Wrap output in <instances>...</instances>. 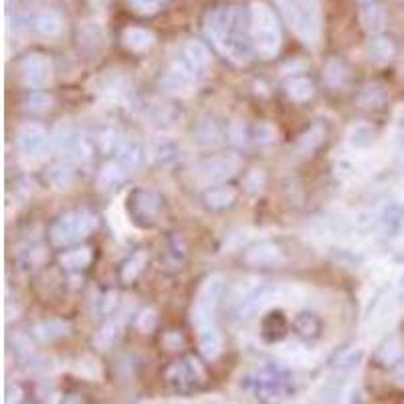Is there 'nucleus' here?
<instances>
[{"label":"nucleus","mask_w":404,"mask_h":404,"mask_svg":"<svg viewBox=\"0 0 404 404\" xmlns=\"http://www.w3.org/2000/svg\"><path fill=\"white\" fill-rule=\"evenodd\" d=\"M206 35L233 61L243 63L251 57V14L238 6L218 9L206 19Z\"/></svg>","instance_id":"f257e3e1"},{"label":"nucleus","mask_w":404,"mask_h":404,"mask_svg":"<svg viewBox=\"0 0 404 404\" xmlns=\"http://www.w3.org/2000/svg\"><path fill=\"white\" fill-rule=\"evenodd\" d=\"M251 36L257 53L271 59L281 47V29L277 24L273 11L265 2H253L251 9Z\"/></svg>","instance_id":"f03ea898"},{"label":"nucleus","mask_w":404,"mask_h":404,"mask_svg":"<svg viewBox=\"0 0 404 404\" xmlns=\"http://www.w3.org/2000/svg\"><path fill=\"white\" fill-rule=\"evenodd\" d=\"M281 4L296 35L303 43L315 45L321 36L320 0H281Z\"/></svg>","instance_id":"7ed1b4c3"},{"label":"nucleus","mask_w":404,"mask_h":404,"mask_svg":"<svg viewBox=\"0 0 404 404\" xmlns=\"http://www.w3.org/2000/svg\"><path fill=\"white\" fill-rule=\"evenodd\" d=\"M97 228V218L91 213H71L59 218L51 228V238L55 245H69L89 237Z\"/></svg>","instance_id":"20e7f679"},{"label":"nucleus","mask_w":404,"mask_h":404,"mask_svg":"<svg viewBox=\"0 0 404 404\" xmlns=\"http://www.w3.org/2000/svg\"><path fill=\"white\" fill-rule=\"evenodd\" d=\"M226 291V283L221 277H213L202 286L198 299L192 308V321L198 330L211 328L214 320V309L223 301Z\"/></svg>","instance_id":"39448f33"},{"label":"nucleus","mask_w":404,"mask_h":404,"mask_svg":"<svg viewBox=\"0 0 404 404\" xmlns=\"http://www.w3.org/2000/svg\"><path fill=\"white\" fill-rule=\"evenodd\" d=\"M162 198L152 191H133L128 196V213L131 214V221L142 226H152L158 223L162 214Z\"/></svg>","instance_id":"423d86ee"},{"label":"nucleus","mask_w":404,"mask_h":404,"mask_svg":"<svg viewBox=\"0 0 404 404\" xmlns=\"http://www.w3.org/2000/svg\"><path fill=\"white\" fill-rule=\"evenodd\" d=\"M249 380V386L253 393L261 398H281L289 388V376L281 368H265L257 374H253Z\"/></svg>","instance_id":"0eeeda50"},{"label":"nucleus","mask_w":404,"mask_h":404,"mask_svg":"<svg viewBox=\"0 0 404 404\" xmlns=\"http://www.w3.org/2000/svg\"><path fill=\"white\" fill-rule=\"evenodd\" d=\"M166 380L176 390H191L194 384L202 380V370L194 360L176 362L166 370Z\"/></svg>","instance_id":"6e6552de"},{"label":"nucleus","mask_w":404,"mask_h":404,"mask_svg":"<svg viewBox=\"0 0 404 404\" xmlns=\"http://www.w3.org/2000/svg\"><path fill=\"white\" fill-rule=\"evenodd\" d=\"M49 136L43 126L39 123H24L23 128L19 130L16 136V143H19V150L24 156H39L45 152L47 148Z\"/></svg>","instance_id":"1a4fd4ad"},{"label":"nucleus","mask_w":404,"mask_h":404,"mask_svg":"<svg viewBox=\"0 0 404 404\" xmlns=\"http://www.w3.org/2000/svg\"><path fill=\"white\" fill-rule=\"evenodd\" d=\"M196 75H198V73L194 71L186 61L178 59L168 69L166 75H164L162 87H164L166 91H170V94H184V91H188L192 87Z\"/></svg>","instance_id":"9d476101"},{"label":"nucleus","mask_w":404,"mask_h":404,"mask_svg":"<svg viewBox=\"0 0 404 404\" xmlns=\"http://www.w3.org/2000/svg\"><path fill=\"white\" fill-rule=\"evenodd\" d=\"M21 71H23L24 84L29 87H43L49 84L53 75V65L43 55H29L21 65Z\"/></svg>","instance_id":"9b49d317"},{"label":"nucleus","mask_w":404,"mask_h":404,"mask_svg":"<svg viewBox=\"0 0 404 404\" xmlns=\"http://www.w3.org/2000/svg\"><path fill=\"white\" fill-rule=\"evenodd\" d=\"M238 170V158L237 156H216L201 164V176L206 182H223V180L231 178Z\"/></svg>","instance_id":"f8f14e48"},{"label":"nucleus","mask_w":404,"mask_h":404,"mask_svg":"<svg viewBox=\"0 0 404 404\" xmlns=\"http://www.w3.org/2000/svg\"><path fill=\"white\" fill-rule=\"evenodd\" d=\"M243 261L249 267H273L281 261V251L273 243H259L245 253Z\"/></svg>","instance_id":"ddd939ff"},{"label":"nucleus","mask_w":404,"mask_h":404,"mask_svg":"<svg viewBox=\"0 0 404 404\" xmlns=\"http://www.w3.org/2000/svg\"><path fill=\"white\" fill-rule=\"evenodd\" d=\"M156 36L148 31V29H140V26H130L123 31V45L133 51V53H146L154 47Z\"/></svg>","instance_id":"4468645a"},{"label":"nucleus","mask_w":404,"mask_h":404,"mask_svg":"<svg viewBox=\"0 0 404 404\" xmlns=\"http://www.w3.org/2000/svg\"><path fill=\"white\" fill-rule=\"evenodd\" d=\"M180 59H184L192 69L196 73L204 71L211 63V55H208V49L204 47L198 41H188L184 47H182V53H180Z\"/></svg>","instance_id":"2eb2a0df"},{"label":"nucleus","mask_w":404,"mask_h":404,"mask_svg":"<svg viewBox=\"0 0 404 404\" xmlns=\"http://www.w3.org/2000/svg\"><path fill=\"white\" fill-rule=\"evenodd\" d=\"M238 192L233 188V186H214L211 191H206L204 194V202L206 206H211L214 211H223V208H228L237 202Z\"/></svg>","instance_id":"dca6fc26"},{"label":"nucleus","mask_w":404,"mask_h":404,"mask_svg":"<svg viewBox=\"0 0 404 404\" xmlns=\"http://www.w3.org/2000/svg\"><path fill=\"white\" fill-rule=\"evenodd\" d=\"M35 29L43 36H59L63 31V16L57 11H43L36 14Z\"/></svg>","instance_id":"f3484780"},{"label":"nucleus","mask_w":404,"mask_h":404,"mask_svg":"<svg viewBox=\"0 0 404 404\" xmlns=\"http://www.w3.org/2000/svg\"><path fill=\"white\" fill-rule=\"evenodd\" d=\"M142 156L143 150L140 142H136V140H126V142L118 148V158H116V162H118L119 166L126 168L128 172H131L133 168H138V164L142 162Z\"/></svg>","instance_id":"a211bd4d"},{"label":"nucleus","mask_w":404,"mask_h":404,"mask_svg":"<svg viewBox=\"0 0 404 404\" xmlns=\"http://www.w3.org/2000/svg\"><path fill=\"white\" fill-rule=\"evenodd\" d=\"M368 57L376 65H386L394 57V45L390 39L376 36L368 43Z\"/></svg>","instance_id":"6ab92c4d"},{"label":"nucleus","mask_w":404,"mask_h":404,"mask_svg":"<svg viewBox=\"0 0 404 404\" xmlns=\"http://www.w3.org/2000/svg\"><path fill=\"white\" fill-rule=\"evenodd\" d=\"M360 23L362 26L372 33V35H376V33H380L384 31V26H386V12L382 6H368V9H364L362 14H360Z\"/></svg>","instance_id":"aec40b11"},{"label":"nucleus","mask_w":404,"mask_h":404,"mask_svg":"<svg viewBox=\"0 0 404 404\" xmlns=\"http://www.w3.org/2000/svg\"><path fill=\"white\" fill-rule=\"evenodd\" d=\"M198 342H201L202 354H204L206 358H211V360L218 356V354H221V350H223V340H221V333L214 330V325L201 330Z\"/></svg>","instance_id":"412c9836"},{"label":"nucleus","mask_w":404,"mask_h":404,"mask_svg":"<svg viewBox=\"0 0 404 404\" xmlns=\"http://www.w3.org/2000/svg\"><path fill=\"white\" fill-rule=\"evenodd\" d=\"M376 138V130L370 123H356L348 131V143L352 148H366L374 142Z\"/></svg>","instance_id":"4be33fe9"},{"label":"nucleus","mask_w":404,"mask_h":404,"mask_svg":"<svg viewBox=\"0 0 404 404\" xmlns=\"http://www.w3.org/2000/svg\"><path fill=\"white\" fill-rule=\"evenodd\" d=\"M126 176H128V170L123 166H119L118 162H113V164H107V166L99 172L97 182H99L101 188H113V186L121 184V182L126 180Z\"/></svg>","instance_id":"5701e85b"},{"label":"nucleus","mask_w":404,"mask_h":404,"mask_svg":"<svg viewBox=\"0 0 404 404\" xmlns=\"http://www.w3.org/2000/svg\"><path fill=\"white\" fill-rule=\"evenodd\" d=\"M323 79L330 87H342L348 81V67L340 59H330L323 69Z\"/></svg>","instance_id":"b1692460"},{"label":"nucleus","mask_w":404,"mask_h":404,"mask_svg":"<svg viewBox=\"0 0 404 404\" xmlns=\"http://www.w3.org/2000/svg\"><path fill=\"white\" fill-rule=\"evenodd\" d=\"M286 89L287 96L291 97L293 101H308L309 97L313 96V84L309 81L308 77H293V79H289Z\"/></svg>","instance_id":"393cba45"},{"label":"nucleus","mask_w":404,"mask_h":404,"mask_svg":"<svg viewBox=\"0 0 404 404\" xmlns=\"http://www.w3.org/2000/svg\"><path fill=\"white\" fill-rule=\"evenodd\" d=\"M146 263H148V253H146V251H136L130 259L126 261V265H123V269H121V279H123V281H133V279L143 271Z\"/></svg>","instance_id":"a878e982"},{"label":"nucleus","mask_w":404,"mask_h":404,"mask_svg":"<svg viewBox=\"0 0 404 404\" xmlns=\"http://www.w3.org/2000/svg\"><path fill=\"white\" fill-rule=\"evenodd\" d=\"M94 259V255H91V251L89 249H73V251H67L63 257H61V263L67 267V269H71V271H77V269H85L89 263Z\"/></svg>","instance_id":"bb28decb"},{"label":"nucleus","mask_w":404,"mask_h":404,"mask_svg":"<svg viewBox=\"0 0 404 404\" xmlns=\"http://www.w3.org/2000/svg\"><path fill=\"white\" fill-rule=\"evenodd\" d=\"M323 140H325V128L313 126L308 133L301 136V140H299V152H301V154H309V152H313Z\"/></svg>","instance_id":"cd10ccee"},{"label":"nucleus","mask_w":404,"mask_h":404,"mask_svg":"<svg viewBox=\"0 0 404 404\" xmlns=\"http://www.w3.org/2000/svg\"><path fill=\"white\" fill-rule=\"evenodd\" d=\"M360 103L364 107H382L386 103V91L380 85H366L360 94Z\"/></svg>","instance_id":"c85d7f7f"},{"label":"nucleus","mask_w":404,"mask_h":404,"mask_svg":"<svg viewBox=\"0 0 404 404\" xmlns=\"http://www.w3.org/2000/svg\"><path fill=\"white\" fill-rule=\"evenodd\" d=\"M119 335H121L119 323L118 321H111V323H107V325H103V328L97 332L96 345H99L101 350H107V348H111V345L118 342Z\"/></svg>","instance_id":"c756f323"},{"label":"nucleus","mask_w":404,"mask_h":404,"mask_svg":"<svg viewBox=\"0 0 404 404\" xmlns=\"http://www.w3.org/2000/svg\"><path fill=\"white\" fill-rule=\"evenodd\" d=\"M67 333V323H63L59 320H51V321H45V323H39L36 325V335L41 338V340H55V338H61V335H65Z\"/></svg>","instance_id":"7c9ffc66"},{"label":"nucleus","mask_w":404,"mask_h":404,"mask_svg":"<svg viewBox=\"0 0 404 404\" xmlns=\"http://www.w3.org/2000/svg\"><path fill=\"white\" fill-rule=\"evenodd\" d=\"M286 318H283V313H269L265 320H263V333H265V338L269 335V332H273L271 335V340L275 338H279L281 333L286 332Z\"/></svg>","instance_id":"2f4dec72"},{"label":"nucleus","mask_w":404,"mask_h":404,"mask_svg":"<svg viewBox=\"0 0 404 404\" xmlns=\"http://www.w3.org/2000/svg\"><path fill=\"white\" fill-rule=\"evenodd\" d=\"M156 158L160 160V164H170V162H176L180 158V148L178 143L174 142H162L156 148Z\"/></svg>","instance_id":"473e14b6"},{"label":"nucleus","mask_w":404,"mask_h":404,"mask_svg":"<svg viewBox=\"0 0 404 404\" xmlns=\"http://www.w3.org/2000/svg\"><path fill=\"white\" fill-rule=\"evenodd\" d=\"M296 328H298V332L301 335H315L320 332V321H318V318H313L311 313H303L296 321Z\"/></svg>","instance_id":"72a5a7b5"},{"label":"nucleus","mask_w":404,"mask_h":404,"mask_svg":"<svg viewBox=\"0 0 404 404\" xmlns=\"http://www.w3.org/2000/svg\"><path fill=\"white\" fill-rule=\"evenodd\" d=\"M67 154L71 156L75 162H85V160H89V158H91V146H89L87 140H84V138H79V136H77V140L73 142L71 150H69Z\"/></svg>","instance_id":"f704fd0d"},{"label":"nucleus","mask_w":404,"mask_h":404,"mask_svg":"<svg viewBox=\"0 0 404 404\" xmlns=\"http://www.w3.org/2000/svg\"><path fill=\"white\" fill-rule=\"evenodd\" d=\"M26 107L31 111L43 113V111H49L53 107V99L47 94H33V96H29V99H26Z\"/></svg>","instance_id":"c9c22d12"},{"label":"nucleus","mask_w":404,"mask_h":404,"mask_svg":"<svg viewBox=\"0 0 404 404\" xmlns=\"http://www.w3.org/2000/svg\"><path fill=\"white\" fill-rule=\"evenodd\" d=\"M130 4L138 14H154L162 9L164 0H130Z\"/></svg>","instance_id":"e433bc0d"},{"label":"nucleus","mask_w":404,"mask_h":404,"mask_svg":"<svg viewBox=\"0 0 404 404\" xmlns=\"http://www.w3.org/2000/svg\"><path fill=\"white\" fill-rule=\"evenodd\" d=\"M400 354H403V344L394 338V340H390L388 344L384 345L380 350V360L382 362H396L398 358H400Z\"/></svg>","instance_id":"4c0bfd02"},{"label":"nucleus","mask_w":404,"mask_h":404,"mask_svg":"<svg viewBox=\"0 0 404 404\" xmlns=\"http://www.w3.org/2000/svg\"><path fill=\"white\" fill-rule=\"evenodd\" d=\"M138 330L142 333H150L156 328V313L152 309H146L138 315V321H136Z\"/></svg>","instance_id":"58836bf2"},{"label":"nucleus","mask_w":404,"mask_h":404,"mask_svg":"<svg viewBox=\"0 0 404 404\" xmlns=\"http://www.w3.org/2000/svg\"><path fill=\"white\" fill-rule=\"evenodd\" d=\"M71 170L69 168H63V166H57L53 168V172H51V180L59 186V188H63V186H67L69 182H71Z\"/></svg>","instance_id":"ea45409f"},{"label":"nucleus","mask_w":404,"mask_h":404,"mask_svg":"<svg viewBox=\"0 0 404 404\" xmlns=\"http://www.w3.org/2000/svg\"><path fill=\"white\" fill-rule=\"evenodd\" d=\"M162 342L166 345L168 350H176L180 344H182V335L176 332H168L164 338H162Z\"/></svg>","instance_id":"a19ab883"},{"label":"nucleus","mask_w":404,"mask_h":404,"mask_svg":"<svg viewBox=\"0 0 404 404\" xmlns=\"http://www.w3.org/2000/svg\"><path fill=\"white\" fill-rule=\"evenodd\" d=\"M231 138H233V142L237 143H245V128H243V123H238V121H235L233 126H231Z\"/></svg>","instance_id":"79ce46f5"},{"label":"nucleus","mask_w":404,"mask_h":404,"mask_svg":"<svg viewBox=\"0 0 404 404\" xmlns=\"http://www.w3.org/2000/svg\"><path fill=\"white\" fill-rule=\"evenodd\" d=\"M394 380L398 382L400 386H404V362H400V364L394 368Z\"/></svg>","instance_id":"37998d69"},{"label":"nucleus","mask_w":404,"mask_h":404,"mask_svg":"<svg viewBox=\"0 0 404 404\" xmlns=\"http://www.w3.org/2000/svg\"><path fill=\"white\" fill-rule=\"evenodd\" d=\"M63 404H84V400H81L79 396H69V398H67V400H65Z\"/></svg>","instance_id":"c03bdc74"},{"label":"nucleus","mask_w":404,"mask_h":404,"mask_svg":"<svg viewBox=\"0 0 404 404\" xmlns=\"http://www.w3.org/2000/svg\"><path fill=\"white\" fill-rule=\"evenodd\" d=\"M360 2H372V0H360Z\"/></svg>","instance_id":"a18cd8bd"}]
</instances>
